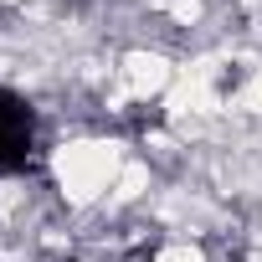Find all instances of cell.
Listing matches in <instances>:
<instances>
[{
  "mask_svg": "<svg viewBox=\"0 0 262 262\" xmlns=\"http://www.w3.org/2000/svg\"><path fill=\"white\" fill-rule=\"evenodd\" d=\"M155 262H206V247L195 236H170L155 247Z\"/></svg>",
  "mask_w": 262,
  "mask_h": 262,
  "instance_id": "cell-4",
  "label": "cell"
},
{
  "mask_svg": "<svg viewBox=\"0 0 262 262\" xmlns=\"http://www.w3.org/2000/svg\"><path fill=\"white\" fill-rule=\"evenodd\" d=\"M123 139H93V134H72L52 149V185L72 211H93L108 201L118 170H123Z\"/></svg>",
  "mask_w": 262,
  "mask_h": 262,
  "instance_id": "cell-1",
  "label": "cell"
},
{
  "mask_svg": "<svg viewBox=\"0 0 262 262\" xmlns=\"http://www.w3.org/2000/svg\"><path fill=\"white\" fill-rule=\"evenodd\" d=\"M175 77H180V67H175L170 52H160V47H128V52L118 57V82L128 88L134 103L165 98V93L175 88Z\"/></svg>",
  "mask_w": 262,
  "mask_h": 262,
  "instance_id": "cell-2",
  "label": "cell"
},
{
  "mask_svg": "<svg viewBox=\"0 0 262 262\" xmlns=\"http://www.w3.org/2000/svg\"><path fill=\"white\" fill-rule=\"evenodd\" d=\"M231 113H252V118H262V67L242 77V88L231 93Z\"/></svg>",
  "mask_w": 262,
  "mask_h": 262,
  "instance_id": "cell-5",
  "label": "cell"
},
{
  "mask_svg": "<svg viewBox=\"0 0 262 262\" xmlns=\"http://www.w3.org/2000/svg\"><path fill=\"white\" fill-rule=\"evenodd\" d=\"M149 195H155V165L149 160H123V170H118V180H113L103 206L108 211H128V206H139Z\"/></svg>",
  "mask_w": 262,
  "mask_h": 262,
  "instance_id": "cell-3",
  "label": "cell"
}]
</instances>
